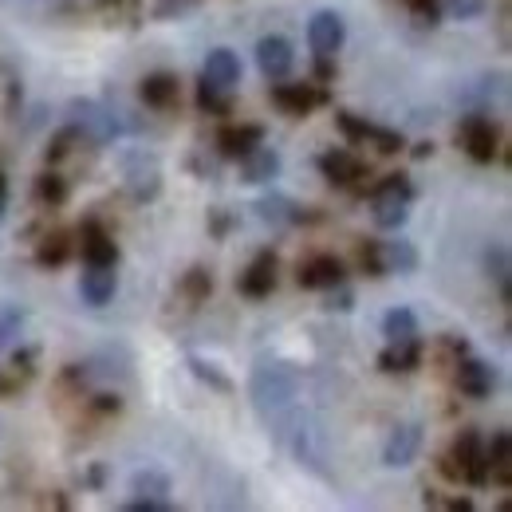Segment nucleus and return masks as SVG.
I'll return each instance as SVG.
<instances>
[{
	"label": "nucleus",
	"mask_w": 512,
	"mask_h": 512,
	"mask_svg": "<svg viewBox=\"0 0 512 512\" xmlns=\"http://www.w3.org/2000/svg\"><path fill=\"white\" fill-rule=\"evenodd\" d=\"M300 398V367L280 359V355H260L249 375V402H253L256 418L272 430Z\"/></svg>",
	"instance_id": "f257e3e1"
},
{
	"label": "nucleus",
	"mask_w": 512,
	"mask_h": 512,
	"mask_svg": "<svg viewBox=\"0 0 512 512\" xmlns=\"http://www.w3.org/2000/svg\"><path fill=\"white\" fill-rule=\"evenodd\" d=\"M67 123L75 127L79 142H91L95 150H103L119 138V123H115L111 107H103L95 99H71L67 103Z\"/></svg>",
	"instance_id": "f03ea898"
},
{
	"label": "nucleus",
	"mask_w": 512,
	"mask_h": 512,
	"mask_svg": "<svg viewBox=\"0 0 512 512\" xmlns=\"http://www.w3.org/2000/svg\"><path fill=\"white\" fill-rule=\"evenodd\" d=\"M457 142H461V150H465L473 162H481V166H489V162L501 154V130H497V123H493L489 115H481V111H469V115L461 119Z\"/></svg>",
	"instance_id": "7ed1b4c3"
},
{
	"label": "nucleus",
	"mask_w": 512,
	"mask_h": 512,
	"mask_svg": "<svg viewBox=\"0 0 512 512\" xmlns=\"http://www.w3.org/2000/svg\"><path fill=\"white\" fill-rule=\"evenodd\" d=\"M449 457H453V465H457L461 481H469L473 489L489 485V461H485V438H481L477 430H461V434L453 438V449H449Z\"/></svg>",
	"instance_id": "20e7f679"
},
{
	"label": "nucleus",
	"mask_w": 512,
	"mask_h": 512,
	"mask_svg": "<svg viewBox=\"0 0 512 512\" xmlns=\"http://www.w3.org/2000/svg\"><path fill=\"white\" fill-rule=\"evenodd\" d=\"M343 44H347V20L335 8H320L308 20V48H312V56L316 60H335Z\"/></svg>",
	"instance_id": "39448f33"
},
{
	"label": "nucleus",
	"mask_w": 512,
	"mask_h": 512,
	"mask_svg": "<svg viewBox=\"0 0 512 512\" xmlns=\"http://www.w3.org/2000/svg\"><path fill=\"white\" fill-rule=\"evenodd\" d=\"M422 442H426L422 422H398L383 442V465L386 469H406V465H414L418 453H422Z\"/></svg>",
	"instance_id": "423d86ee"
},
{
	"label": "nucleus",
	"mask_w": 512,
	"mask_h": 512,
	"mask_svg": "<svg viewBox=\"0 0 512 512\" xmlns=\"http://www.w3.org/2000/svg\"><path fill=\"white\" fill-rule=\"evenodd\" d=\"M119 292V272L115 264H83L79 272V300L87 308H107Z\"/></svg>",
	"instance_id": "0eeeda50"
},
{
	"label": "nucleus",
	"mask_w": 512,
	"mask_h": 512,
	"mask_svg": "<svg viewBox=\"0 0 512 512\" xmlns=\"http://www.w3.org/2000/svg\"><path fill=\"white\" fill-rule=\"evenodd\" d=\"M256 67L268 83L276 79H288L292 67H296V48L284 40V36H260L256 40Z\"/></svg>",
	"instance_id": "6e6552de"
},
{
	"label": "nucleus",
	"mask_w": 512,
	"mask_h": 512,
	"mask_svg": "<svg viewBox=\"0 0 512 512\" xmlns=\"http://www.w3.org/2000/svg\"><path fill=\"white\" fill-rule=\"evenodd\" d=\"M497 367L485 363V359H473V355H461L457 359V390L473 402H485L493 390H497Z\"/></svg>",
	"instance_id": "1a4fd4ad"
},
{
	"label": "nucleus",
	"mask_w": 512,
	"mask_h": 512,
	"mask_svg": "<svg viewBox=\"0 0 512 512\" xmlns=\"http://www.w3.org/2000/svg\"><path fill=\"white\" fill-rule=\"evenodd\" d=\"M256 221L260 225H268V229H292V225H300L304 221V205L300 201H292L288 193L280 190H268L256 197Z\"/></svg>",
	"instance_id": "9d476101"
},
{
	"label": "nucleus",
	"mask_w": 512,
	"mask_h": 512,
	"mask_svg": "<svg viewBox=\"0 0 512 512\" xmlns=\"http://www.w3.org/2000/svg\"><path fill=\"white\" fill-rule=\"evenodd\" d=\"M276 268H280V260L272 249H260L253 256V264L241 272V280H237V288H241V296H249V300H264V296H272V288H276Z\"/></svg>",
	"instance_id": "9b49d317"
},
{
	"label": "nucleus",
	"mask_w": 512,
	"mask_h": 512,
	"mask_svg": "<svg viewBox=\"0 0 512 512\" xmlns=\"http://www.w3.org/2000/svg\"><path fill=\"white\" fill-rule=\"evenodd\" d=\"M127 190L138 205H146V201H154L162 193V170H158V162L150 154L127 158Z\"/></svg>",
	"instance_id": "f8f14e48"
},
{
	"label": "nucleus",
	"mask_w": 512,
	"mask_h": 512,
	"mask_svg": "<svg viewBox=\"0 0 512 512\" xmlns=\"http://www.w3.org/2000/svg\"><path fill=\"white\" fill-rule=\"evenodd\" d=\"M296 280H300V288H312V292H327V288H335V284H343V280H347V264H343L339 256L320 253V256H312L308 264H300Z\"/></svg>",
	"instance_id": "ddd939ff"
},
{
	"label": "nucleus",
	"mask_w": 512,
	"mask_h": 512,
	"mask_svg": "<svg viewBox=\"0 0 512 512\" xmlns=\"http://www.w3.org/2000/svg\"><path fill=\"white\" fill-rule=\"evenodd\" d=\"M327 95L316 91L312 83H284V79H276L272 83V103L284 111V115H292V119H304L316 103H323Z\"/></svg>",
	"instance_id": "4468645a"
},
{
	"label": "nucleus",
	"mask_w": 512,
	"mask_h": 512,
	"mask_svg": "<svg viewBox=\"0 0 512 512\" xmlns=\"http://www.w3.org/2000/svg\"><path fill=\"white\" fill-rule=\"evenodd\" d=\"M79 253H83V264H115V268H119V245H115V237H111L95 217L83 221Z\"/></svg>",
	"instance_id": "2eb2a0df"
},
{
	"label": "nucleus",
	"mask_w": 512,
	"mask_h": 512,
	"mask_svg": "<svg viewBox=\"0 0 512 512\" xmlns=\"http://www.w3.org/2000/svg\"><path fill=\"white\" fill-rule=\"evenodd\" d=\"M316 166H320V174L331 186H355L359 178H367V166L351 150H327V154L316 158Z\"/></svg>",
	"instance_id": "dca6fc26"
},
{
	"label": "nucleus",
	"mask_w": 512,
	"mask_h": 512,
	"mask_svg": "<svg viewBox=\"0 0 512 512\" xmlns=\"http://www.w3.org/2000/svg\"><path fill=\"white\" fill-rule=\"evenodd\" d=\"M201 79L221 87V91L241 87V60H237V52L233 48H213L205 56V64H201Z\"/></svg>",
	"instance_id": "f3484780"
},
{
	"label": "nucleus",
	"mask_w": 512,
	"mask_h": 512,
	"mask_svg": "<svg viewBox=\"0 0 512 512\" xmlns=\"http://www.w3.org/2000/svg\"><path fill=\"white\" fill-rule=\"evenodd\" d=\"M280 150H272V146H253L245 158H241V182H249V186H268V182H276L280 178Z\"/></svg>",
	"instance_id": "a211bd4d"
},
{
	"label": "nucleus",
	"mask_w": 512,
	"mask_h": 512,
	"mask_svg": "<svg viewBox=\"0 0 512 512\" xmlns=\"http://www.w3.org/2000/svg\"><path fill=\"white\" fill-rule=\"evenodd\" d=\"M264 142V127L260 123H241V127H221L217 130V154L229 162H241L253 146Z\"/></svg>",
	"instance_id": "6ab92c4d"
},
{
	"label": "nucleus",
	"mask_w": 512,
	"mask_h": 512,
	"mask_svg": "<svg viewBox=\"0 0 512 512\" xmlns=\"http://www.w3.org/2000/svg\"><path fill=\"white\" fill-rule=\"evenodd\" d=\"M485 461H489V477H493L501 489H512V438H509V430H493V438L485 442Z\"/></svg>",
	"instance_id": "aec40b11"
},
{
	"label": "nucleus",
	"mask_w": 512,
	"mask_h": 512,
	"mask_svg": "<svg viewBox=\"0 0 512 512\" xmlns=\"http://www.w3.org/2000/svg\"><path fill=\"white\" fill-rule=\"evenodd\" d=\"M410 197H402V193H375L371 197V209H375V225L386 229V233H398L406 221H410Z\"/></svg>",
	"instance_id": "412c9836"
},
{
	"label": "nucleus",
	"mask_w": 512,
	"mask_h": 512,
	"mask_svg": "<svg viewBox=\"0 0 512 512\" xmlns=\"http://www.w3.org/2000/svg\"><path fill=\"white\" fill-rule=\"evenodd\" d=\"M138 95H142V103H146L150 111H166V107L178 103V75H170V71H154V75L142 79Z\"/></svg>",
	"instance_id": "4be33fe9"
},
{
	"label": "nucleus",
	"mask_w": 512,
	"mask_h": 512,
	"mask_svg": "<svg viewBox=\"0 0 512 512\" xmlns=\"http://www.w3.org/2000/svg\"><path fill=\"white\" fill-rule=\"evenodd\" d=\"M383 339L390 347H406V343H414L418 339V316L410 312V308H390L383 316Z\"/></svg>",
	"instance_id": "5701e85b"
},
{
	"label": "nucleus",
	"mask_w": 512,
	"mask_h": 512,
	"mask_svg": "<svg viewBox=\"0 0 512 512\" xmlns=\"http://www.w3.org/2000/svg\"><path fill=\"white\" fill-rule=\"evenodd\" d=\"M379 249H383V268H386V272L410 276V272H418V264H422V256H418V249H414V241H406V237L383 241Z\"/></svg>",
	"instance_id": "b1692460"
},
{
	"label": "nucleus",
	"mask_w": 512,
	"mask_h": 512,
	"mask_svg": "<svg viewBox=\"0 0 512 512\" xmlns=\"http://www.w3.org/2000/svg\"><path fill=\"white\" fill-rule=\"evenodd\" d=\"M485 268H489V280L497 284L501 300L509 304V300H512V260H509V249H505L501 241L485 249Z\"/></svg>",
	"instance_id": "393cba45"
},
{
	"label": "nucleus",
	"mask_w": 512,
	"mask_h": 512,
	"mask_svg": "<svg viewBox=\"0 0 512 512\" xmlns=\"http://www.w3.org/2000/svg\"><path fill=\"white\" fill-rule=\"evenodd\" d=\"M67 260H71V237H67V233H52V237H44V241L36 245V264L48 268V272L64 268Z\"/></svg>",
	"instance_id": "a878e982"
},
{
	"label": "nucleus",
	"mask_w": 512,
	"mask_h": 512,
	"mask_svg": "<svg viewBox=\"0 0 512 512\" xmlns=\"http://www.w3.org/2000/svg\"><path fill=\"white\" fill-rule=\"evenodd\" d=\"M67 197H71V186H67L64 174L48 170V174H40V178H36V201H40V205H48V209H60Z\"/></svg>",
	"instance_id": "bb28decb"
},
{
	"label": "nucleus",
	"mask_w": 512,
	"mask_h": 512,
	"mask_svg": "<svg viewBox=\"0 0 512 512\" xmlns=\"http://www.w3.org/2000/svg\"><path fill=\"white\" fill-rule=\"evenodd\" d=\"M24 323H28V312L20 304H0V351H8L24 335Z\"/></svg>",
	"instance_id": "cd10ccee"
},
{
	"label": "nucleus",
	"mask_w": 512,
	"mask_h": 512,
	"mask_svg": "<svg viewBox=\"0 0 512 512\" xmlns=\"http://www.w3.org/2000/svg\"><path fill=\"white\" fill-rule=\"evenodd\" d=\"M130 493H142V497H170V477L162 469H138L130 477Z\"/></svg>",
	"instance_id": "c85d7f7f"
},
{
	"label": "nucleus",
	"mask_w": 512,
	"mask_h": 512,
	"mask_svg": "<svg viewBox=\"0 0 512 512\" xmlns=\"http://www.w3.org/2000/svg\"><path fill=\"white\" fill-rule=\"evenodd\" d=\"M197 107L201 111H209V115H217V119H225V115H233V103H229V91H221V87H213V83H197Z\"/></svg>",
	"instance_id": "c756f323"
},
{
	"label": "nucleus",
	"mask_w": 512,
	"mask_h": 512,
	"mask_svg": "<svg viewBox=\"0 0 512 512\" xmlns=\"http://www.w3.org/2000/svg\"><path fill=\"white\" fill-rule=\"evenodd\" d=\"M182 296L190 300V304H201V300H209V292H213V276H209V268H201V264H193L190 272L182 276Z\"/></svg>",
	"instance_id": "7c9ffc66"
},
{
	"label": "nucleus",
	"mask_w": 512,
	"mask_h": 512,
	"mask_svg": "<svg viewBox=\"0 0 512 512\" xmlns=\"http://www.w3.org/2000/svg\"><path fill=\"white\" fill-rule=\"evenodd\" d=\"M197 4H201V0H158V4L150 8V16H154L158 24H170V20H186L190 12H197Z\"/></svg>",
	"instance_id": "2f4dec72"
},
{
	"label": "nucleus",
	"mask_w": 512,
	"mask_h": 512,
	"mask_svg": "<svg viewBox=\"0 0 512 512\" xmlns=\"http://www.w3.org/2000/svg\"><path fill=\"white\" fill-rule=\"evenodd\" d=\"M442 16H446V20H457V24L481 20V16H485V0H442Z\"/></svg>",
	"instance_id": "473e14b6"
},
{
	"label": "nucleus",
	"mask_w": 512,
	"mask_h": 512,
	"mask_svg": "<svg viewBox=\"0 0 512 512\" xmlns=\"http://www.w3.org/2000/svg\"><path fill=\"white\" fill-rule=\"evenodd\" d=\"M335 127L339 134L347 138V142H367V134L375 123H367V119H359V115H351V111H335Z\"/></svg>",
	"instance_id": "72a5a7b5"
},
{
	"label": "nucleus",
	"mask_w": 512,
	"mask_h": 512,
	"mask_svg": "<svg viewBox=\"0 0 512 512\" xmlns=\"http://www.w3.org/2000/svg\"><path fill=\"white\" fill-rule=\"evenodd\" d=\"M190 371L201 379V383H209L213 390H221V394H229V390H233V379H229V375H221L213 363H205V359H197V355H190Z\"/></svg>",
	"instance_id": "f704fd0d"
},
{
	"label": "nucleus",
	"mask_w": 512,
	"mask_h": 512,
	"mask_svg": "<svg viewBox=\"0 0 512 512\" xmlns=\"http://www.w3.org/2000/svg\"><path fill=\"white\" fill-rule=\"evenodd\" d=\"M367 142L379 150V154H398L402 146H406V138H402V130L394 127H371V134H367Z\"/></svg>",
	"instance_id": "c9c22d12"
},
{
	"label": "nucleus",
	"mask_w": 512,
	"mask_h": 512,
	"mask_svg": "<svg viewBox=\"0 0 512 512\" xmlns=\"http://www.w3.org/2000/svg\"><path fill=\"white\" fill-rule=\"evenodd\" d=\"M402 4L414 12L418 24H426V28H438L442 24V0H402Z\"/></svg>",
	"instance_id": "e433bc0d"
},
{
	"label": "nucleus",
	"mask_w": 512,
	"mask_h": 512,
	"mask_svg": "<svg viewBox=\"0 0 512 512\" xmlns=\"http://www.w3.org/2000/svg\"><path fill=\"white\" fill-rule=\"evenodd\" d=\"M71 142H79V134H75V127L67 123V127H64V130H56V138L48 142V154H44V158H48V166L64 162L67 154H71Z\"/></svg>",
	"instance_id": "4c0bfd02"
},
{
	"label": "nucleus",
	"mask_w": 512,
	"mask_h": 512,
	"mask_svg": "<svg viewBox=\"0 0 512 512\" xmlns=\"http://www.w3.org/2000/svg\"><path fill=\"white\" fill-rule=\"evenodd\" d=\"M36 347H20V351H12V363H8V371L16 375V379H32L36 375Z\"/></svg>",
	"instance_id": "58836bf2"
},
{
	"label": "nucleus",
	"mask_w": 512,
	"mask_h": 512,
	"mask_svg": "<svg viewBox=\"0 0 512 512\" xmlns=\"http://www.w3.org/2000/svg\"><path fill=\"white\" fill-rule=\"evenodd\" d=\"M359 268H363L367 276H386L383 249H379V241H367V245H359Z\"/></svg>",
	"instance_id": "ea45409f"
},
{
	"label": "nucleus",
	"mask_w": 512,
	"mask_h": 512,
	"mask_svg": "<svg viewBox=\"0 0 512 512\" xmlns=\"http://www.w3.org/2000/svg\"><path fill=\"white\" fill-rule=\"evenodd\" d=\"M323 308H327V312H351V308H355V292L347 288V280H343V284H335V288H327Z\"/></svg>",
	"instance_id": "a19ab883"
},
{
	"label": "nucleus",
	"mask_w": 512,
	"mask_h": 512,
	"mask_svg": "<svg viewBox=\"0 0 512 512\" xmlns=\"http://www.w3.org/2000/svg\"><path fill=\"white\" fill-rule=\"evenodd\" d=\"M375 193H402V197H410V201H414V182H410L406 174H386L383 182L371 190V197H375Z\"/></svg>",
	"instance_id": "79ce46f5"
},
{
	"label": "nucleus",
	"mask_w": 512,
	"mask_h": 512,
	"mask_svg": "<svg viewBox=\"0 0 512 512\" xmlns=\"http://www.w3.org/2000/svg\"><path fill=\"white\" fill-rule=\"evenodd\" d=\"M130 512H170L174 505H170V497H142V493H134L127 501Z\"/></svg>",
	"instance_id": "37998d69"
},
{
	"label": "nucleus",
	"mask_w": 512,
	"mask_h": 512,
	"mask_svg": "<svg viewBox=\"0 0 512 512\" xmlns=\"http://www.w3.org/2000/svg\"><path fill=\"white\" fill-rule=\"evenodd\" d=\"M91 410H95V414H119V410H123V398H119V394H95V398H91Z\"/></svg>",
	"instance_id": "c03bdc74"
},
{
	"label": "nucleus",
	"mask_w": 512,
	"mask_h": 512,
	"mask_svg": "<svg viewBox=\"0 0 512 512\" xmlns=\"http://www.w3.org/2000/svg\"><path fill=\"white\" fill-rule=\"evenodd\" d=\"M16 386H20V379H16V375H4V371H0V398L16 394Z\"/></svg>",
	"instance_id": "a18cd8bd"
},
{
	"label": "nucleus",
	"mask_w": 512,
	"mask_h": 512,
	"mask_svg": "<svg viewBox=\"0 0 512 512\" xmlns=\"http://www.w3.org/2000/svg\"><path fill=\"white\" fill-rule=\"evenodd\" d=\"M331 75H335V64H331V60H316V79H320V83H327Z\"/></svg>",
	"instance_id": "49530a36"
},
{
	"label": "nucleus",
	"mask_w": 512,
	"mask_h": 512,
	"mask_svg": "<svg viewBox=\"0 0 512 512\" xmlns=\"http://www.w3.org/2000/svg\"><path fill=\"white\" fill-rule=\"evenodd\" d=\"M225 229H229V217L221 209H213V233H225Z\"/></svg>",
	"instance_id": "de8ad7c7"
},
{
	"label": "nucleus",
	"mask_w": 512,
	"mask_h": 512,
	"mask_svg": "<svg viewBox=\"0 0 512 512\" xmlns=\"http://www.w3.org/2000/svg\"><path fill=\"white\" fill-rule=\"evenodd\" d=\"M103 477H107V473H103V465H95V469H91V473H87V481H91V485H95V489H99V485H103Z\"/></svg>",
	"instance_id": "09e8293b"
},
{
	"label": "nucleus",
	"mask_w": 512,
	"mask_h": 512,
	"mask_svg": "<svg viewBox=\"0 0 512 512\" xmlns=\"http://www.w3.org/2000/svg\"><path fill=\"white\" fill-rule=\"evenodd\" d=\"M430 154H434V146H430V142H418V146H414V158H430Z\"/></svg>",
	"instance_id": "8fccbe9b"
},
{
	"label": "nucleus",
	"mask_w": 512,
	"mask_h": 512,
	"mask_svg": "<svg viewBox=\"0 0 512 512\" xmlns=\"http://www.w3.org/2000/svg\"><path fill=\"white\" fill-rule=\"evenodd\" d=\"M0 197H8V178H4V170H0Z\"/></svg>",
	"instance_id": "3c124183"
},
{
	"label": "nucleus",
	"mask_w": 512,
	"mask_h": 512,
	"mask_svg": "<svg viewBox=\"0 0 512 512\" xmlns=\"http://www.w3.org/2000/svg\"><path fill=\"white\" fill-rule=\"evenodd\" d=\"M4 209H8V197H0V221H4Z\"/></svg>",
	"instance_id": "603ef678"
},
{
	"label": "nucleus",
	"mask_w": 512,
	"mask_h": 512,
	"mask_svg": "<svg viewBox=\"0 0 512 512\" xmlns=\"http://www.w3.org/2000/svg\"><path fill=\"white\" fill-rule=\"evenodd\" d=\"M99 4H103V8H111V4H123V0H99Z\"/></svg>",
	"instance_id": "864d4df0"
}]
</instances>
